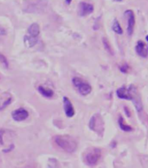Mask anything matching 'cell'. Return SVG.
Returning <instances> with one entry per match:
<instances>
[{"instance_id":"cell-20","label":"cell","mask_w":148,"mask_h":168,"mask_svg":"<svg viewBox=\"0 0 148 168\" xmlns=\"http://www.w3.org/2000/svg\"><path fill=\"white\" fill-rule=\"evenodd\" d=\"M126 68H127V66H126V65H125V67H123L122 66L121 67H120V69H121V71H123V72H126V71H127Z\"/></svg>"},{"instance_id":"cell-5","label":"cell","mask_w":148,"mask_h":168,"mask_svg":"<svg viewBox=\"0 0 148 168\" xmlns=\"http://www.w3.org/2000/svg\"><path fill=\"white\" fill-rule=\"evenodd\" d=\"M72 82H73V84H74L75 89L78 91L80 94H82L83 96H86V95H88L89 93H91V85L88 84L87 82L82 79L81 78L74 77L72 79Z\"/></svg>"},{"instance_id":"cell-2","label":"cell","mask_w":148,"mask_h":168,"mask_svg":"<svg viewBox=\"0 0 148 168\" xmlns=\"http://www.w3.org/2000/svg\"><path fill=\"white\" fill-rule=\"evenodd\" d=\"M40 34V26L38 24L33 23L27 30L26 35L23 38V41L28 47H33L38 40Z\"/></svg>"},{"instance_id":"cell-11","label":"cell","mask_w":148,"mask_h":168,"mask_svg":"<svg viewBox=\"0 0 148 168\" xmlns=\"http://www.w3.org/2000/svg\"><path fill=\"white\" fill-rule=\"evenodd\" d=\"M63 109L65 111L67 117L71 118L74 115V109L72 103L70 102V98L67 97H63Z\"/></svg>"},{"instance_id":"cell-14","label":"cell","mask_w":148,"mask_h":168,"mask_svg":"<svg viewBox=\"0 0 148 168\" xmlns=\"http://www.w3.org/2000/svg\"><path fill=\"white\" fill-rule=\"evenodd\" d=\"M118 123H119V125H120V128L121 129L122 131H124V132H131V131H133V128L131 127L130 125L125 124V120L122 118V116H119Z\"/></svg>"},{"instance_id":"cell-16","label":"cell","mask_w":148,"mask_h":168,"mask_svg":"<svg viewBox=\"0 0 148 168\" xmlns=\"http://www.w3.org/2000/svg\"><path fill=\"white\" fill-rule=\"evenodd\" d=\"M102 41H103V44H104V47L105 49L110 54H112V55H113V50H112V47H111V44H110V43H109V41L106 38H104L103 39H102Z\"/></svg>"},{"instance_id":"cell-8","label":"cell","mask_w":148,"mask_h":168,"mask_svg":"<svg viewBox=\"0 0 148 168\" xmlns=\"http://www.w3.org/2000/svg\"><path fill=\"white\" fill-rule=\"evenodd\" d=\"M79 9V15L81 17H87V15L91 14L94 11V6L91 4L88 3H85V2H82L79 4L78 6Z\"/></svg>"},{"instance_id":"cell-10","label":"cell","mask_w":148,"mask_h":168,"mask_svg":"<svg viewBox=\"0 0 148 168\" xmlns=\"http://www.w3.org/2000/svg\"><path fill=\"white\" fill-rule=\"evenodd\" d=\"M135 50H136V52L139 55V57L141 58H147L148 55V51H147V45L146 44L142 41V40H139L137 42V44H136V47H135Z\"/></svg>"},{"instance_id":"cell-3","label":"cell","mask_w":148,"mask_h":168,"mask_svg":"<svg viewBox=\"0 0 148 168\" xmlns=\"http://www.w3.org/2000/svg\"><path fill=\"white\" fill-rule=\"evenodd\" d=\"M101 157V151L97 147H89L84 152V162L89 166H94L98 164Z\"/></svg>"},{"instance_id":"cell-4","label":"cell","mask_w":148,"mask_h":168,"mask_svg":"<svg viewBox=\"0 0 148 168\" xmlns=\"http://www.w3.org/2000/svg\"><path fill=\"white\" fill-rule=\"evenodd\" d=\"M88 126H89L90 130L95 132L98 135H102L103 133H104V121H103L102 117H101L99 113L95 114V115L93 116L91 119H90Z\"/></svg>"},{"instance_id":"cell-19","label":"cell","mask_w":148,"mask_h":168,"mask_svg":"<svg viewBox=\"0 0 148 168\" xmlns=\"http://www.w3.org/2000/svg\"><path fill=\"white\" fill-rule=\"evenodd\" d=\"M6 34V32H5V29H3V28H0V37L3 35H5Z\"/></svg>"},{"instance_id":"cell-9","label":"cell","mask_w":148,"mask_h":168,"mask_svg":"<svg viewBox=\"0 0 148 168\" xmlns=\"http://www.w3.org/2000/svg\"><path fill=\"white\" fill-rule=\"evenodd\" d=\"M11 117L16 121H23L29 117V112L24 108H19L12 111Z\"/></svg>"},{"instance_id":"cell-17","label":"cell","mask_w":148,"mask_h":168,"mask_svg":"<svg viewBox=\"0 0 148 168\" xmlns=\"http://www.w3.org/2000/svg\"><path fill=\"white\" fill-rule=\"evenodd\" d=\"M0 63H1L2 65H4L6 68L9 66V63H8L7 58H5V56H4L3 54H1V53H0Z\"/></svg>"},{"instance_id":"cell-21","label":"cell","mask_w":148,"mask_h":168,"mask_svg":"<svg viewBox=\"0 0 148 168\" xmlns=\"http://www.w3.org/2000/svg\"><path fill=\"white\" fill-rule=\"evenodd\" d=\"M66 3H67V4H68V5H70V2H71V1H65Z\"/></svg>"},{"instance_id":"cell-15","label":"cell","mask_w":148,"mask_h":168,"mask_svg":"<svg viewBox=\"0 0 148 168\" xmlns=\"http://www.w3.org/2000/svg\"><path fill=\"white\" fill-rule=\"evenodd\" d=\"M112 29H113V31L115 32V33H117V34H122L123 33V31H122V28L121 26V25L119 24L117 19H114L113 22V25H112Z\"/></svg>"},{"instance_id":"cell-13","label":"cell","mask_w":148,"mask_h":168,"mask_svg":"<svg viewBox=\"0 0 148 168\" xmlns=\"http://www.w3.org/2000/svg\"><path fill=\"white\" fill-rule=\"evenodd\" d=\"M38 92H39L41 95H43L45 98H51L54 95V92L51 89L46 88V87H44L42 85L38 87Z\"/></svg>"},{"instance_id":"cell-1","label":"cell","mask_w":148,"mask_h":168,"mask_svg":"<svg viewBox=\"0 0 148 168\" xmlns=\"http://www.w3.org/2000/svg\"><path fill=\"white\" fill-rule=\"evenodd\" d=\"M54 142L59 146L61 149L67 152H74L78 144L74 138H72L70 135H57L54 137Z\"/></svg>"},{"instance_id":"cell-6","label":"cell","mask_w":148,"mask_h":168,"mask_svg":"<svg viewBox=\"0 0 148 168\" xmlns=\"http://www.w3.org/2000/svg\"><path fill=\"white\" fill-rule=\"evenodd\" d=\"M133 88L134 86L131 85L128 89L126 87H121L117 90L116 94L117 97L121 99H126V100H133Z\"/></svg>"},{"instance_id":"cell-7","label":"cell","mask_w":148,"mask_h":168,"mask_svg":"<svg viewBox=\"0 0 148 168\" xmlns=\"http://www.w3.org/2000/svg\"><path fill=\"white\" fill-rule=\"evenodd\" d=\"M125 16L127 19V34L131 36L133 32L135 25L134 13L132 10H127L125 11Z\"/></svg>"},{"instance_id":"cell-18","label":"cell","mask_w":148,"mask_h":168,"mask_svg":"<svg viewBox=\"0 0 148 168\" xmlns=\"http://www.w3.org/2000/svg\"><path fill=\"white\" fill-rule=\"evenodd\" d=\"M4 133H5V131H4V130H0V145H3V144H4V141H3Z\"/></svg>"},{"instance_id":"cell-12","label":"cell","mask_w":148,"mask_h":168,"mask_svg":"<svg viewBox=\"0 0 148 168\" xmlns=\"http://www.w3.org/2000/svg\"><path fill=\"white\" fill-rule=\"evenodd\" d=\"M11 100H12V97H11V93H3L0 98V111L5 109L11 103Z\"/></svg>"}]
</instances>
